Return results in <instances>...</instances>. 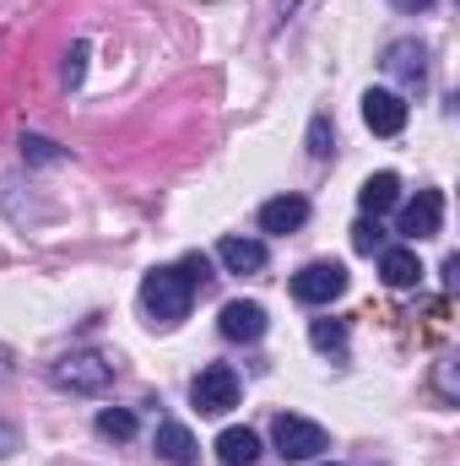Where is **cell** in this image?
Segmentation results:
<instances>
[{"mask_svg": "<svg viewBox=\"0 0 460 466\" xmlns=\"http://www.w3.org/2000/svg\"><path fill=\"white\" fill-rule=\"evenodd\" d=\"M190 401L201 407V418H223L238 407V374L228 363H206L195 380H190Z\"/></svg>", "mask_w": 460, "mask_h": 466, "instance_id": "cell-5", "label": "cell"}, {"mask_svg": "<svg viewBox=\"0 0 460 466\" xmlns=\"http://www.w3.org/2000/svg\"><path fill=\"white\" fill-rule=\"evenodd\" d=\"M385 71H390L395 82H406V87H423V82H428V49H423L417 38H395V44L385 49Z\"/></svg>", "mask_w": 460, "mask_h": 466, "instance_id": "cell-10", "label": "cell"}, {"mask_svg": "<svg viewBox=\"0 0 460 466\" xmlns=\"http://www.w3.org/2000/svg\"><path fill=\"white\" fill-rule=\"evenodd\" d=\"M271 445H276L282 461H320V456L331 451L325 429L309 423V418H298V412H276V423H271Z\"/></svg>", "mask_w": 460, "mask_h": 466, "instance_id": "cell-3", "label": "cell"}, {"mask_svg": "<svg viewBox=\"0 0 460 466\" xmlns=\"http://www.w3.org/2000/svg\"><path fill=\"white\" fill-rule=\"evenodd\" d=\"M309 223V201L304 196H271L260 207V233H298Z\"/></svg>", "mask_w": 460, "mask_h": 466, "instance_id": "cell-12", "label": "cell"}, {"mask_svg": "<svg viewBox=\"0 0 460 466\" xmlns=\"http://www.w3.org/2000/svg\"><path fill=\"white\" fill-rule=\"evenodd\" d=\"M98 434H104V440H130V434H135V412L104 407V412H98Z\"/></svg>", "mask_w": 460, "mask_h": 466, "instance_id": "cell-16", "label": "cell"}, {"mask_svg": "<svg viewBox=\"0 0 460 466\" xmlns=\"http://www.w3.org/2000/svg\"><path fill=\"white\" fill-rule=\"evenodd\" d=\"M346 293V266L342 260H309L298 277H293V299L309 304V309H325Z\"/></svg>", "mask_w": 460, "mask_h": 466, "instance_id": "cell-4", "label": "cell"}, {"mask_svg": "<svg viewBox=\"0 0 460 466\" xmlns=\"http://www.w3.org/2000/svg\"><path fill=\"white\" fill-rule=\"evenodd\" d=\"M265 309L255 304V299H233V304H223V315H217V331L228 337V342H260L265 337Z\"/></svg>", "mask_w": 460, "mask_h": 466, "instance_id": "cell-8", "label": "cell"}, {"mask_svg": "<svg viewBox=\"0 0 460 466\" xmlns=\"http://www.w3.org/2000/svg\"><path fill=\"white\" fill-rule=\"evenodd\" d=\"M152 451H157V461H168V466H195L201 461V445H195V434H190L179 418H163V423H157Z\"/></svg>", "mask_w": 460, "mask_h": 466, "instance_id": "cell-9", "label": "cell"}, {"mask_svg": "<svg viewBox=\"0 0 460 466\" xmlns=\"http://www.w3.org/2000/svg\"><path fill=\"white\" fill-rule=\"evenodd\" d=\"M190 299H195V288H190V277H185L179 266H152V271L141 277V309H146L152 326H163V331L190 315Z\"/></svg>", "mask_w": 460, "mask_h": 466, "instance_id": "cell-1", "label": "cell"}, {"mask_svg": "<svg viewBox=\"0 0 460 466\" xmlns=\"http://www.w3.org/2000/svg\"><path fill=\"white\" fill-rule=\"evenodd\" d=\"M115 374H119L115 358H109V352H93V348L65 352V358L49 363V380H55L60 390H76V396H98V390H109Z\"/></svg>", "mask_w": 460, "mask_h": 466, "instance_id": "cell-2", "label": "cell"}, {"mask_svg": "<svg viewBox=\"0 0 460 466\" xmlns=\"http://www.w3.org/2000/svg\"><path fill=\"white\" fill-rule=\"evenodd\" d=\"M352 249H357V255H374V249H385V228H379V218H363V223L352 228Z\"/></svg>", "mask_w": 460, "mask_h": 466, "instance_id": "cell-19", "label": "cell"}, {"mask_svg": "<svg viewBox=\"0 0 460 466\" xmlns=\"http://www.w3.org/2000/svg\"><path fill=\"white\" fill-rule=\"evenodd\" d=\"M217 260L228 266L233 277H249V271L265 266V244H260V238H238V233H228V238L217 244Z\"/></svg>", "mask_w": 460, "mask_h": 466, "instance_id": "cell-14", "label": "cell"}, {"mask_svg": "<svg viewBox=\"0 0 460 466\" xmlns=\"http://www.w3.org/2000/svg\"><path fill=\"white\" fill-rule=\"evenodd\" d=\"M357 207H363V218H385L390 207H401V179L390 168L385 174H368L363 190H357Z\"/></svg>", "mask_w": 460, "mask_h": 466, "instance_id": "cell-13", "label": "cell"}, {"mask_svg": "<svg viewBox=\"0 0 460 466\" xmlns=\"http://www.w3.org/2000/svg\"><path fill=\"white\" fill-rule=\"evenodd\" d=\"M309 342L320 352H342L346 348V326L342 320H309Z\"/></svg>", "mask_w": 460, "mask_h": 466, "instance_id": "cell-17", "label": "cell"}, {"mask_svg": "<svg viewBox=\"0 0 460 466\" xmlns=\"http://www.w3.org/2000/svg\"><path fill=\"white\" fill-rule=\"evenodd\" d=\"M379 277H385V288H395V293L417 288V282H423V260H417V249H406V244L379 249Z\"/></svg>", "mask_w": 460, "mask_h": 466, "instance_id": "cell-11", "label": "cell"}, {"mask_svg": "<svg viewBox=\"0 0 460 466\" xmlns=\"http://www.w3.org/2000/svg\"><path fill=\"white\" fill-rule=\"evenodd\" d=\"M22 152H27L33 163H60V157H65V152L49 141V136H22Z\"/></svg>", "mask_w": 460, "mask_h": 466, "instance_id": "cell-21", "label": "cell"}, {"mask_svg": "<svg viewBox=\"0 0 460 466\" xmlns=\"http://www.w3.org/2000/svg\"><path fill=\"white\" fill-rule=\"evenodd\" d=\"M82 71H87V44H71L65 66H60V82H65V87H76V82H82Z\"/></svg>", "mask_w": 460, "mask_h": 466, "instance_id": "cell-22", "label": "cell"}, {"mask_svg": "<svg viewBox=\"0 0 460 466\" xmlns=\"http://www.w3.org/2000/svg\"><path fill=\"white\" fill-rule=\"evenodd\" d=\"M363 125L374 136H401L406 130V98L390 93V87H368L363 93Z\"/></svg>", "mask_w": 460, "mask_h": 466, "instance_id": "cell-7", "label": "cell"}, {"mask_svg": "<svg viewBox=\"0 0 460 466\" xmlns=\"http://www.w3.org/2000/svg\"><path fill=\"white\" fill-rule=\"evenodd\" d=\"M217 461L223 466H255L260 461V434H255V429H223V434H217Z\"/></svg>", "mask_w": 460, "mask_h": 466, "instance_id": "cell-15", "label": "cell"}, {"mask_svg": "<svg viewBox=\"0 0 460 466\" xmlns=\"http://www.w3.org/2000/svg\"><path fill=\"white\" fill-rule=\"evenodd\" d=\"M11 451H16V429H11V423H0V461H5Z\"/></svg>", "mask_w": 460, "mask_h": 466, "instance_id": "cell-23", "label": "cell"}, {"mask_svg": "<svg viewBox=\"0 0 460 466\" xmlns=\"http://www.w3.org/2000/svg\"><path fill=\"white\" fill-rule=\"evenodd\" d=\"M390 5H395V11H428L434 0H390Z\"/></svg>", "mask_w": 460, "mask_h": 466, "instance_id": "cell-24", "label": "cell"}, {"mask_svg": "<svg viewBox=\"0 0 460 466\" xmlns=\"http://www.w3.org/2000/svg\"><path fill=\"white\" fill-rule=\"evenodd\" d=\"M336 152V125L331 115H315L309 119V157H331Z\"/></svg>", "mask_w": 460, "mask_h": 466, "instance_id": "cell-18", "label": "cell"}, {"mask_svg": "<svg viewBox=\"0 0 460 466\" xmlns=\"http://www.w3.org/2000/svg\"><path fill=\"white\" fill-rule=\"evenodd\" d=\"M439 228H445V196H439V190H417V196L401 207V233H406L412 244H423V238H434Z\"/></svg>", "mask_w": 460, "mask_h": 466, "instance_id": "cell-6", "label": "cell"}, {"mask_svg": "<svg viewBox=\"0 0 460 466\" xmlns=\"http://www.w3.org/2000/svg\"><path fill=\"white\" fill-rule=\"evenodd\" d=\"M179 271L190 277V288H206V282H212V255H201V249H190V255L179 260Z\"/></svg>", "mask_w": 460, "mask_h": 466, "instance_id": "cell-20", "label": "cell"}]
</instances>
